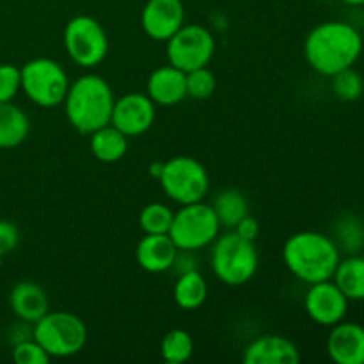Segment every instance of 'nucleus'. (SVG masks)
<instances>
[{
  "instance_id": "1",
  "label": "nucleus",
  "mask_w": 364,
  "mask_h": 364,
  "mask_svg": "<svg viewBox=\"0 0 364 364\" xmlns=\"http://www.w3.org/2000/svg\"><path fill=\"white\" fill-rule=\"evenodd\" d=\"M361 52V32L347 21H323L309 31L304 41L306 60L316 73L326 77L354 66Z\"/></svg>"
},
{
  "instance_id": "2",
  "label": "nucleus",
  "mask_w": 364,
  "mask_h": 364,
  "mask_svg": "<svg viewBox=\"0 0 364 364\" xmlns=\"http://www.w3.org/2000/svg\"><path fill=\"white\" fill-rule=\"evenodd\" d=\"M340 259L336 242L318 231H299L283 245L284 265L306 284L333 279Z\"/></svg>"
},
{
  "instance_id": "3",
  "label": "nucleus",
  "mask_w": 364,
  "mask_h": 364,
  "mask_svg": "<svg viewBox=\"0 0 364 364\" xmlns=\"http://www.w3.org/2000/svg\"><path fill=\"white\" fill-rule=\"evenodd\" d=\"M63 103L71 127L78 134L91 135L95 130L110 123L116 98L105 78L87 73L70 82Z\"/></svg>"
},
{
  "instance_id": "4",
  "label": "nucleus",
  "mask_w": 364,
  "mask_h": 364,
  "mask_svg": "<svg viewBox=\"0 0 364 364\" xmlns=\"http://www.w3.org/2000/svg\"><path fill=\"white\" fill-rule=\"evenodd\" d=\"M212 245V270L220 283L242 287L256 276L259 258L255 242L245 240L231 231L217 237Z\"/></svg>"
},
{
  "instance_id": "5",
  "label": "nucleus",
  "mask_w": 364,
  "mask_h": 364,
  "mask_svg": "<svg viewBox=\"0 0 364 364\" xmlns=\"http://www.w3.org/2000/svg\"><path fill=\"white\" fill-rule=\"evenodd\" d=\"M32 338L50 358H71L84 350L87 327L80 316L68 311H48L32 327Z\"/></svg>"
},
{
  "instance_id": "6",
  "label": "nucleus",
  "mask_w": 364,
  "mask_h": 364,
  "mask_svg": "<svg viewBox=\"0 0 364 364\" xmlns=\"http://www.w3.org/2000/svg\"><path fill=\"white\" fill-rule=\"evenodd\" d=\"M21 91L38 107L52 109L60 105L70 89L66 70L57 60L38 57L20 68Z\"/></svg>"
},
{
  "instance_id": "7",
  "label": "nucleus",
  "mask_w": 364,
  "mask_h": 364,
  "mask_svg": "<svg viewBox=\"0 0 364 364\" xmlns=\"http://www.w3.org/2000/svg\"><path fill=\"white\" fill-rule=\"evenodd\" d=\"M159 181L167 198L180 206L203 201L210 191L206 167L199 160L185 155L173 156L164 162Z\"/></svg>"
},
{
  "instance_id": "8",
  "label": "nucleus",
  "mask_w": 364,
  "mask_h": 364,
  "mask_svg": "<svg viewBox=\"0 0 364 364\" xmlns=\"http://www.w3.org/2000/svg\"><path fill=\"white\" fill-rule=\"evenodd\" d=\"M220 223L212 205L198 201L181 205L174 213L169 237L180 251H199L215 242L220 233Z\"/></svg>"
},
{
  "instance_id": "9",
  "label": "nucleus",
  "mask_w": 364,
  "mask_h": 364,
  "mask_svg": "<svg viewBox=\"0 0 364 364\" xmlns=\"http://www.w3.org/2000/svg\"><path fill=\"white\" fill-rule=\"evenodd\" d=\"M64 48L77 66L96 68L109 53V38L96 18L78 14L64 28Z\"/></svg>"
},
{
  "instance_id": "10",
  "label": "nucleus",
  "mask_w": 364,
  "mask_h": 364,
  "mask_svg": "<svg viewBox=\"0 0 364 364\" xmlns=\"http://www.w3.org/2000/svg\"><path fill=\"white\" fill-rule=\"evenodd\" d=\"M167 43V59L178 70L188 71L208 66L215 53V38L198 23L183 25Z\"/></svg>"
},
{
  "instance_id": "11",
  "label": "nucleus",
  "mask_w": 364,
  "mask_h": 364,
  "mask_svg": "<svg viewBox=\"0 0 364 364\" xmlns=\"http://www.w3.org/2000/svg\"><path fill=\"white\" fill-rule=\"evenodd\" d=\"M304 308L309 318L323 327H333L345 318L348 299L333 279L309 284L304 297Z\"/></svg>"
},
{
  "instance_id": "12",
  "label": "nucleus",
  "mask_w": 364,
  "mask_h": 364,
  "mask_svg": "<svg viewBox=\"0 0 364 364\" xmlns=\"http://www.w3.org/2000/svg\"><path fill=\"white\" fill-rule=\"evenodd\" d=\"M155 117L156 105L146 92H128L114 103L110 123L130 139L146 134L155 123Z\"/></svg>"
},
{
  "instance_id": "13",
  "label": "nucleus",
  "mask_w": 364,
  "mask_h": 364,
  "mask_svg": "<svg viewBox=\"0 0 364 364\" xmlns=\"http://www.w3.org/2000/svg\"><path fill=\"white\" fill-rule=\"evenodd\" d=\"M142 31L153 41H169L185 25L181 0H148L141 14Z\"/></svg>"
},
{
  "instance_id": "14",
  "label": "nucleus",
  "mask_w": 364,
  "mask_h": 364,
  "mask_svg": "<svg viewBox=\"0 0 364 364\" xmlns=\"http://www.w3.org/2000/svg\"><path fill=\"white\" fill-rule=\"evenodd\" d=\"M301 352L297 345L279 334H263L244 350L245 364H299Z\"/></svg>"
},
{
  "instance_id": "15",
  "label": "nucleus",
  "mask_w": 364,
  "mask_h": 364,
  "mask_svg": "<svg viewBox=\"0 0 364 364\" xmlns=\"http://www.w3.org/2000/svg\"><path fill=\"white\" fill-rule=\"evenodd\" d=\"M327 354L336 364H364V327L343 320L333 326Z\"/></svg>"
},
{
  "instance_id": "16",
  "label": "nucleus",
  "mask_w": 364,
  "mask_h": 364,
  "mask_svg": "<svg viewBox=\"0 0 364 364\" xmlns=\"http://www.w3.org/2000/svg\"><path fill=\"white\" fill-rule=\"evenodd\" d=\"M146 95L155 105H178L187 98V73L173 64L156 68L146 82Z\"/></svg>"
},
{
  "instance_id": "17",
  "label": "nucleus",
  "mask_w": 364,
  "mask_h": 364,
  "mask_svg": "<svg viewBox=\"0 0 364 364\" xmlns=\"http://www.w3.org/2000/svg\"><path fill=\"white\" fill-rule=\"evenodd\" d=\"M180 249L169 233L144 235L135 247V259L139 267L149 274H162L173 269V263Z\"/></svg>"
},
{
  "instance_id": "18",
  "label": "nucleus",
  "mask_w": 364,
  "mask_h": 364,
  "mask_svg": "<svg viewBox=\"0 0 364 364\" xmlns=\"http://www.w3.org/2000/svg\"><path fill=\"white\" fill-rule=\"evenodd\" d=\"M9 306L16 318L32 326L50 311L48 295L34 281H20L14 284L9 291Z\"/></svg>"
},
{
  "instance_id": "19",
  "label": "nucleus",
  "mask_w": 364,
  "mask_h": 364,
  "mask_svg": "<svg viewBox=\"0 0 364 364\" xmlns=\"http://www.w3.org/2000/svg\"><path fill=\"white\" fill-rule=\"evenodd\" d=\"M89 149L100 162H119L128 151V137L112 123H109L89 135Z\"/></svg>"
},
{
  "instance_id": "20",
  "label": "nucleus",
  "mask_w": 364,
  "mask_h": 364,
  "mask_svg": "<svg viewBox=\"0 0 364 364\" xmlns=\"http://www.w3.org/2000/svg\"><path fill=\"white\" fill-rule=\"evenodd\" d=\"M174 302L183 311H196L208 299V283L198 269L178 276L173 290Z\"/></svg>"
},
{
  "instance_id": "21",
  "label": "nucleus",
  "mask_w": 364,
  "mask_h": 364,
  "mask_svg": "<svg viewBox=\"0 0 364 364\" xmlns=\"http://www.w3.org/2000/svg\"><path fill=\"white\" fill-rule=\"evenodd\" d=\"M31 132L28 116L14 103H0V149L20 146Z\"/></svg>"
},
{
  "instance_id": "22",
  "label": "nucleus",
  "mask_w": 364,
  "mask_h": 364,
  "mask_svg": "<svg viewBox=\"0 0 364 364\" xmlns=\"http://www.w3.org/2000/svg\"><path fill=\"white\" fill-rule=\"evenodd\" d=\"M333 281L348 301H364V258L350 256L340 259L333 274Z\"/></svg>"
},
{
  "instance_id": "23",
  "label": "nucleus",
  "mask_w": 364,
  "mask_h": 364,
  "mask_svg": "<svg viewBox=\"0 0 364 364\" xmlns=\"http://www.w3.org/2000/svg\"><path fill=\"white\" fill-rule=\"evenodd\" d=\"M212 208L220 226L233 230L249 213V203L238 188H224L215 196Z\"/></svg>"
},
{
  "instance_id": "24",
  "label": "nucleus",
  "mask_w": 364,
  "mask_h": 364,
  "mask_svg": "<svg viewBox=\"0 0 364 364\" xmlns=\"http://www.w3.org/2000/svg\"><path fill=\"white\" fill-rule=\"evenodd\" d=\"M192 354H194V340H192L191 333H187L185 329H173L162 338L160 355L166 363H187Z\"/></svg>"
},
{
  "instance_id": "25",
  "label": "nucleus",
  "mask_w": 364,
  "mask_h": 364,
  "mask_svg": "<svg viewBox=\"0 0 364 364\" xmlns=\"http://www.w3.org/2000/svg\"><path fill=\"white\" fill-rule=\"evenodd\" d=\"M174 212L164 203H149L139 213V226L144 235L169 233Z\"/></svg>"
},
{
  "instance_id": "26",
  "label": "nucleus",
  "mask_w": 364,
  "mask_h": 364,
  "mask_svg": "<svg viewBox=\"0 0 364 364\" xmlns=\"http://www.w3.org/2000/svg\"><path fill=\"white\" fill-rule=\"evenodd\" d=\"M333 92L343 102H354V100L361 98L364 92V80L361 75L354 70V68H347V70L340 71V73L333 75Z\"/></svg>"
},
{
  "instance_id": "27",
  "label": "nucleus",
  "mask_w": 364,
  "mask_h": 364,
  "mask_svg": "<svg viewBox=\"0 0 364 364\" xmlns=\"http://www.w3.org/2000/svg\"><path fill=\"white\" fill-rule=\"evenodd\" d=\"M217 78L208 66L187 73V98L208 100L215 92Z\"/></svg>"
},
{
  "instance_id": "28",
  "label": "nucleus",
  "mask_w": 364,
  "mask_h": 364,
  "mask_svg": "<svg viewBox=\"0 0 364 364\" xmlns=\"http://www.w3.org/2000/svg\"><path fill=\"white\" fill-rule=\"evenodd\" d=\"M13 359L18 364H48L52 358L46 354L45 348L34 338H27L14 345Z\"/></svg>"
},
{
  "instance_id": "29",
  "label": "nucleus",
  "mask_w": 364,
  "mask_h": 364,
  "mask_svg": "<svg viewBox=\"0 0 364 364\" xmlns=\"http://www.w3.org/2000/svg\"><path fill=\"white\" fill-rule=\"evenodd\" d=\"M20 89V68L14 66V64H0V103L13 102Z\"/></svg>"
},
{
  "instance_id": "30",
  "label": "nucleus",
  "mask_w": 364,
  "mask_h": 364,
  "mask_svg": "<svg viewBox=\"0 0 364 364\" xmlns=\"http://www.w3.org/2000/svg\"><path fill=\"white\" fill-rule=\"evenodd\" d=\"M20 244V231L11 220L0 219V256H7Z\"/></svg>"
},
{
  "instance_id": "31",
  "label": "nucleus",
  "mask_w": 364,
  "mask_h": 364,
  "mask_svg": "<svg viewBox=\"0 0 364 364\" xmlns=\"http://www.w3.org/2000/svg\"><path fill=\"white\" fill-rule=\"evenodd\" d=\"M233 230L238 237L245 238V240H249V242H255L259 235V223L255 219V217L249 215L247 213V215H245L244 219H242L240 223L233 228Z\"/></svg>"
},
{
  "instance_id": "32",
  "label": "nucleus",
  "mask_w": 364,
  "mask_h": 364,
  "mask_svg": "<svg viewBox=\"0 0 364 364\" xmlns=\"http://www.w3.org/2000/svg\"><path fill=\"white\" fill-rule=\"evenodd\" d=\"M162 167H164V162H153L151 166H149V176L159 180L160 174H162Z\"/></svg>"
},
{
  "instance_id": "33",
  "label": "nucleus",
  "mask_w": 364,
  "mask_h": 364,
  "mask_svg": "<svg viewBox=\"0 0 364 364\" xmlns=\"http://www.w3.org/2000/svg\"><path fill=\"white\" fill-rule=\"evenodd\" d=\"M345 4H348V6H363L364 0H343Z\"/></svg>"
},
{
  "instance_id": "34",
  "label": "nucleus",
  "mask_w": 364,
  "mask_h": 364,
  "mask_svg": "<svg viewBox=\"0 0 364 364\" xmlns=\"http://www.w3.org/2000/svg\"><path fill=\"white\" fill-rule=\"evenodd\" d=\"M2 259H4V256H0V267H2Z\"/></svg>"
}]
</instances>
